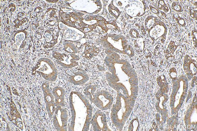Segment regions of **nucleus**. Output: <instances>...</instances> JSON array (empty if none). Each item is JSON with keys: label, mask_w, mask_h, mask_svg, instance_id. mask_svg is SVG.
<instances>
[{"label": "nucleus", "mask_w": 197, "mask_h": 131, "mask_svg": "<svg viewBox=\"0 0 197 131\" xmlns=\"http://www.w3.org/2000/svg\"><path fill=\"white\" fill-rule=\"evenodd\" d=\"M53 55L57 63L65 68H70L78 65L76 61L79 59V57L74 54L58 53L54 54Z\"/></svg>", "instance_id": "obj_9"}, {"label": "nucleus", "mask_w": 197, "mask_h": 131, "mask_svg": "<svg viewBox=\"0 0 197 131\" xmlns=\"http://www.w3.org/2000/svg\"><path fill=\"white\" fill-rule=\"evenodd\" d=\"M177 47L173 41H171L168 45L166 50L165 56L167 59L171 61L174 57V53Z\"/></svg>", "instance_id": "obj_17"}, {"label": "nucleus", "mask_w": 197, "mask_h": 131, "mask_svg": "<svg viewBox=\"0 0 197 131\" xmlns=\"http://www.w3.org/2000/svg\"><path fill=\"white\" fill-rule=\"evenodd\" d=\"M149 8L150 10L152 12L156 14H159L160 12L158 10L154 7L153 6L150 5L149 6Z\"/></svg>", "instance_id": "obj_28"}, {"label": "nucleus", "mask_w": 197, "mask_h": 131, "mask_svg": "<svg viewBox=\"0 0 197 131\" xmlns=\"http://www.w3.org/2000/svg\"><path fill=\"white\" fill-rule=\"evenodd\" d=\"M105 44L112 51L127 54V42L123 36L113 34L108 36Z\"/></svg>", "instance_id": "obj_4"}, {"label": "nucleus", "mask_w": 197, "mask_h": 131, "mask_svg": "<svg viewBox=\"0 0 197 131\" xmlns=\"http://www.w3.org/2000/svg\"><path fill=\"white\" fill-rule=\"evenodd\" d=\"M173 17L174 20L179 25L182 27L186 26V23L185 21L180 15L175 13L173 15Z\"/></svg>", "instance_id": "obj_20"}, {"label": "nucleus", "mask_w": 197, "mask_h": 131, "mask_svg": "<svg viewBox=\"0 0 197 131\" xmlns=\"http://www.w3.org/2000/svg\"><path fill=\"white\" fill-rule=\"evenodd\" d=\"M113 101V97L109 92L101 90L95 94L93 103L100 110H106L111 106Z\"/></svg>", "instance_id": "obj_7"}, {"label": "nucleus", "mask_w": 197, "mask_h": 131, "mask_svg": "<svg viewBox=\"0 0 197 131\" xmlns=\"http://www.w3.org/2000/svg\"><path fill=\"white\" fill-rule=\"evenodd\" d=\"M46 110L50 118H51L54 114L57 106L55 103H52L46 104Z\"/></svg>", "instance_id": "obj_19"}, {"label": "nucleus", "mask_w": 197, "mask_h": 131, "mask_svg": "<svg viewBox=\"0 0 197 131\" xmlns=\"http://www.w3.org/2000/svg\"><path fill=\"white\" fill-rule=\"evenodd\" d=\"M64 50L66 52L70 53H76L77 50L75 45L71 43L64 44Z\"/></svg>", "instance_id": "obj_21"}, {"label": "nucleus", "mask_w": 197, "mask_h": 131, "mask_svg": "<svg viewBox=\"0 0 197 131\" xmlns=\"http://www.w3.org/2000/svg\"><path fill=\"white\" fill-rule=\"evenodd\" d=\"M139 126V123L136 120H133L130 123L128 127V131L137 130Z\"/></svg>", "instance_id": "obj_23"}, {"label": "nucleus", "mask_w": 197, "mask_h": 131, "mask_svg": "<svg viewBox=\"0 0 197 131\" xmlns=\"http://www.w3.org/2000/svg\"><path fill=\"white\" fill-rule=\"evenodd\" d=\"M148 32L150 38L154 42L163 43L166 39L168 28L164 22L160 20Z\"/></svg>", "instance_id": "obj_8"}, {"label": "nucleus", "mask_w": 197, "mask_h": 131, "mask_svg": "<svg viewBox=\"0 0 197 131\" xmlns=\"http://www.w3.org/2000/svg\"><path fill=\"white\" fill-rule=\"evenodd\" d=\"M69 99L72 120L68 130L88 131L92 116V106L83 95L78 91H72Z\"/></svg>", "instance_id": "obj_1"}, {"label": "nucleus", "mask_w": 197, "mask_h": 131, "mask_svg": "<svg viewBox=\"0 0 197 131\" xmlns=\"http://www.w3.org/2000/svg\"><path fill=\"white\" fill-rule=\"evenodd\" d=\"M34 69L35 71L47 81L53 82L57 79V70L52 61L48 58L39 59Z\"/></svg>", "instance_id": "obj_3"}, {"label": "nucleus", "mask_w": 197, "mask_h": 131, "mask_svg": "<svg viewBox=\"0 0 197 131\" xmlns=\"http://www.w3.org/2000/svg\"><path fill=\"white\" fill-rule=\"evenodd\" d=\"M133 106L128 98L117 93L116 102L111 108L110 117L113 123L118 130L122 129Z\"/></svg>", "instance_id": "obj_2"}, {"label": "nucleus", "mask_w": 197, "mask_h": 131, "mask_svg": "<svg viewBox=\"0 0 197 131\" xmlns=\"http://www.w3.org/2000/svg\"><path fill=\"white\" fill-rule=\"evenodd\" d=\"M171 7L172 10L177 12H182L183 11L181 5L177 2H172L171 3Z\"/></svg>", "instance_id": "obj_22"}, {"label": "nucleus", "mask_w": 197, "mask_h": 131, "mask_svg": "<svg viewBox=\"0 0 197 131\" xmlns=\"http://www.w3.org/2000/svg\"><path fill=\"white\" fill-rule=\"evenodd\" d=\"M96 89L94 85H90L86 86L83 90L84 93L88 97L90 101L92 103L94 100L95 92Z\"/></svg>", "instance_id": "obj_16"}, {"label": "nucleus", "mask_w": 197, "mask_h": 131, "mask_svg": "<svg viewBox=\"0 0 197 131\" xmlns=\"http://www.w3.org/2000/svg\"><path fill=\"white\" fill-rule=\"evenodd\" d=\"M52 94L54 97L56 106H64V97L65 94L64 89L60 87H55L53 89Z\"/></svg>", "instance_id": "obj_13"}, {"label": "nucleus", "mask_w": 197, "mask_h": 131, "mask_svg": "<svg viewBox=\"0 0 197 131\" xmlns=\"http://www.w3.org/2000/svg\"><path fill=\"white\" fill-rule=\"evenodd\" d=\"M108 5L109 14L115 19L119 17L125 7L123 1H111Z\"/></svg>", "instance_id": "obj_12"}, {"label": "nucleus", "mask_w": 197, "mask_h": 131, "mask_svg": "<svg viewBox=\"0 0 197 131\" xmlns=\"http://www.w3.org/2000/svg\"><path fill=\"white\" fill-rule=\"evenodd\" d=\"M68 115L67 111L61 106L56 108L53 117V125L56 130L67 131Z\"/></svg>", "instance_id": "obj_6"}, {"label": "nucleus", "mask_w": 197, "mask_h": 131, "mask_svg": "<svg viewBox=\"0 0 197 131\" xmlns=\"http://www.w3.org/2000/svg\"><path fill=\"white\" fill-rule=\"evenodd\" d=\"M91 123L92 124L94 131L108 130L106 115L103 112L96 111L91 120Z\"/></svg>", "instance_id": "obj_11"}, {"label": "nucleus", "mask_w": 197, "mask_h": 131, "mask_svg": "<svg viewBox=\"0 0 197 131\" xmlns=\"http://www.w3.org/2000/svg\"><path fill=\"white\" fill-rule=\"evenodd\" d=\"M158 17L155 15H149L145 18L144 25L146 31H148L160 21Z\"/></svg>", "instance_id": "obj_15"}, {"label": "nucleus", "mask_w": 197, "mask_h": 131, "mask_svg": "<svg viewBox=\"0 0 197 131\" xmlns=\"http://www.w3.org/2000/svg\"><path fill=\"white\" fill-rule=\"evenodd\" d=\"M129 34L132 37L134 38H138L139 36V31L134 28H132L130 30Z\"/></svg>", "instance_id": "obj_24"}, {"label": "nucleus", "mask_w": 197, "mask_h": 131, "mask_svg": "<svg viewBox=\"0 0 197 131\" xmlns=\"http://www.w3.org/2000/svg\"><path fill=\"white\" fill-rule=\"evenodd\" d=\"M125 8L127 15L131 18L139 17L145 13L147 5L144 0L127 1Z\"/></svg>", "instance_id": "obj_5"}, {"label": "nucleus", "mask_w": 197, "mask_h": 131, "mask_svg": "<svg viewBox=\"0 0 197 131\" xmlns=\"http://www.w3.org/2000/svg\"><path fill=\"white\" fill-rule=\"evenodd\" d=\"M24 13H19V14H18V15L19 17L22 16L23 15H24Z\"/></svg>", "instance_id": "obj_29"}, {"label": "nucleus", "mask_w": 197, "mask_h": 131, "mask_svg": "<svg viewBox=\"0 0 197 131\" xmlns=\"http://www.w3.org/2000/svg\"><path fill=\"white\" fill-rule=\"evenodd\" d=\"M127 55L129 57H132L134 55V52L133 49L130 45L128 47L127 51Z\"/></svg>", "instance_id": "obj_27"}, {"label": "nucleus", "mask_w": 197, "mask_h": 131, "mask_svg": "<svg viewBox=\"0 0 197 131\" xmlns=\"http://www.w3.org/2000/svg\"><path fill=\"white\" fill-rule=\"evenodd\" d=\"M71 14H72V15H73V13H71Z\"/></svg>", "instance_id": "obj_30"}, {"label": "nucleus", "mask_w": 197, "mask_h": 131, "mask_svg": "<svg viewBox=\"0 0 197 131\" xmlns=\"http://www.w3.org/2000/svg\"><path fill=\"white\" fill-rule=\"evenodd\" d=\"M66 73L69 76V82L75 85L84 84L89 79V77L86 71L82 69H79L74 71L67 70Z\"/></svg>", "instance_id": "obj_10"}, {"label": "nucleus", "mask_w": 197, "mask_h": 131, "mask_svg": "<svg viewBox=\"0 0 197 131\" xmlns=\"http://www.w3.org/2000/svg\"><path fill=\"white\" fill-rule=\"evenodd\" d=\"M157 6L159 10L164 12L168 13L170 12V9L165 0L157 1Z\"/></svg>", "instance_id": "obj_18"}, {"label": "nucleus", "mask_w": 197, "mask_h": 131, "mask_svg": "<svg viewBox=\"0 0 197 131\" xmlns=\"http://www.w3.org/2000/svg\"><path fill=\"white\" fill-rule=\"evenodd\" d=\"M135 43L136 47L139 46V47L140 51L142 50L144 48V43L143 41L141 38H138Z\"/></svg>", "instance_id": "obj_26"}, {"label": "nucleus", "mask_w": 197, "mask_h": 131, "mask_svg": "<svg viewBox=\"0 0 197 131\" xmlns=\"http://www.w3.org/2000/svg\"><path fill=\"white\" fill-rule=\"evenodd\" d=\"M188 9L190 16L194 19L196 20L197 10L190 6H189Z\"/></svg>", "instance_id": "obj_25"}, {"label": "nucleus", "mask_w": 197, "mask_h": 131, "mask_svg": "<svg viewBox=\"0 0 197 131\" xmlns=\"http://www.w3.org/2000/svg\"><path fill=\"white\" fill-rule=\"evenodd\" d=\"M49 83L45 82L42 83L41 86L44 94L45 102L46 104L55 102L54 97L51 92L49 89Z\"/></svg>", "instance_id": "obj_14"}]
</instances>
